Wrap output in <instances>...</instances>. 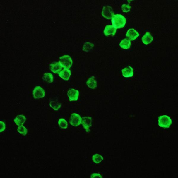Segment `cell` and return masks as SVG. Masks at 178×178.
<instances>
[{
	"label": "cell",
	"mask_w": 178,
	"mask_h": 178,
	"mask_svg": "<svg viewBox=\"0 0 178 178\" xmlns=\"http://www.w3.org/2000/svg\"><path fill=\"white\" fill-rule=\"evenodd\" d=\"M112 23L116 29H121L125 27L126 25V19L121 14H116L112 18Z\"/></svg>",
	"instance_id": "1"
},
{
	"label": "cell",
	"mask_w": 178,
	"mask_h": 178,
	"mask_svg": "<svg viewBox=\"0 0 178 178\" xmlns=\"http://www.w3.org/2000/svg\"><path fill=\"white\" fill-rule=\"evenodd\" d=\"M172 124V120L170 117L163 115L159 117L158 125L162 128H169Z\"/></svg>",
	"instance_id": "2"
},
{
	"label": "cell",
	"mask_w": 178,
	"mask_h": 178,
	"mask_svg": "<svg viewBox=\"0 0 178 178\" xmlns=\"http://www.w3.org/2000/svg\"><path fill=\"white\" fill-rule=\"evenodd\" d=\"M59 63L65 69H69L73 64L71 58L68 55H64L59 58Z\"/></svg>",
	"instance_id": "3"
},
{
	"label": "cell",
	"mask_w": 178,
	"mask_h": 178,
	"mask_svg": "<svg viewBox=\"0 0 178 178\" xmlns=\"http://www.w3.org/2000/svg\"><path fill=\"white\" fill-rule=\"evenodd\" d=\"M82 118L79 114L76 113L72 114L70 118V124L73 127H78L81 124Z\"/></svg>",
	"instance_id": "4"
},
{
	"label": "cell",
	"mask_w": 178,
	"mask_h": 178,
	"mask_svg": "<svg viewBox=\"0 0 178 178\" xmlns=\"http://www.w3.org/2000/svg\"><path fill=\"white\" fill-rule=\"evenodd\" d=\"M114 15V12L111 7L106 6L103 7L102 16H103V18H105L107 20H109L112 18Z\"/></svg>",
	"instance_id": "5"
},
{
	"label": "cell",
	"mask_w": 178,
	"mask_h": 178,
	"mask_svg": "<svg viewBox=\"0 0 178 178\" xmlns=\"http://www.w3.org/2000/svg\"><path fill=\"white\" fill-rule=\"evenodd\" d=\"M33 95L35 99H41L44 97L45 95L44 89L40 86H36L34 89L33 91Z\"/></svg>",
	"instance_id": "6"
},
{
	"label": "cell",
	"mask_w": 178,
	"mask_h": 178,
	"mask_svg": "<svg viewBox=\"0 0 178 178\" xmlns=\"http://www.w3.org/2000/svg\"><path fill=\"white\" fill-rule=\"evenodd\" d=\"M92 120L90 117H84L82 118L81 124L87 132H90V128L92 126Z\"/></svg>",
	"instance_id": "7"
},
{
	"label": "cell",
	"mask_w": 178,
	"mask_h": 178,
	"mask_svg": "<svg viewBox=\"0 0 178 178\" xmlns=\"http://www.w3.org/2000/svg\"><path fill=\"white\" fill-rule=\"evenodd\" d=\"M67 96L70 101H76L78 99L79 91L74 89H70L67 92Z\"/></svg>",
	"instance_id": "8"
},
{
	"label": "cell",
	"mask_w": 178,
	"mask_h": 178,
	"mask_svg": "<svg viewBox=\"0 0 178 178\" xmlns=\"http://www.w3.org/2000/svg\"><path fill=\"white\" fill-rule=\"evenodd\" d=\"M139 36V34L138 33V31H136V30L134 29H130L128 30L126 34V37H128L129 40H136Z\"/></svg>",
	"instance_id": "9"
},
{
	"label": "cell",
	"mask_w": 178,
	"mask_h": 178,
	"mask_svg": "<svg viewBox=\"0 0 178 178\" xmlns=\"http://www.w3.org/2000/svg\"><path fill=\"white\" fill-rule=\"evenodd\" d=\"M122 75L124 78L132 77L134 76V69L131 67L128 66L122 70Z\"/></svg>",
	"instance_id": "10"
},
{
	"label": "cell",
	"mask_w": 178,
	"mask_h": 178,
	"mask_svg": "<svg viewBox=\"0 0 178 178\" xmlns=\"http://www.w3.org/2000/svg\"><path fill=\"white\" fill-rule=\"evenodd\" d=\"M71 72L69 69H64L59 72L58 75L62 79H64L65 81H68L71 76Z\"/></svg>",
	"instance_id": "11"
},
{
	"label": "cell",
	"mask_w": 178,
	"mask_h": 178,
	"mask_svg": "<svg viewBox=\"0 0 178 178\" xmlns=\"http://www.w3.org/2000/svg\"><path fill=\"white\" fill-rule=\"evenodd\" d=\"M49 68L54 73H58L62 69L63 67L59 62H54L50 64Z\"/></svg>",
	"instance_id": "12"
},
{
	"label": "cell",
	"mask_w": 178,
	"mask_h": 178,
	"mask_svg": "<svg viewBox=\"0 0 178 178\" xmlns=\"http://www.w3.org/2000/svg\"><path fill=\"white\" fill-rule=\"evenodd\" d=\"M103 33L105 36L114 35L116 33V29L114 28L112 25H107L105 27Z\"/></svg>",
	"instance_id": "13"
},
{
	"label": "cell",
	"mask_w": 178,
	"mask_h": 178,
	"mask_svg": "<svg viewBox=\"0 0 178 178\" xmlns=\"http://www.w3.org/2000/svg\"><path fill=\"white\" fill-rule=\"evenodd\" d=\"M141 40L144 44L148 45L153 41V36L150 33L148 32L143 36Z\"/></svg>",
	"instance_id": "14"
},
{
	"label": "cell",
	"mask_w": 178,
	"mask_h": 178,
	"mask_svg": "<svg viewBox=\"0 0 178 178\" xmlns=\"http://www.w3.org/2000/svg\"><path fill=\"white\" fill-rule=\"evenodd\" d=\"M25 121H26L25 117L22 114L18 115L14 119V122L16 125L18 126L23 125L25 123Z\"/></svg>",
	"instance_id": "15"
},
{
	"label": "cell",
	"mask_w": 178,
	"mask_h": 178,
	"mask_svg": "<svg viewBox=\"0 0 178 178\" xmlns=\"http://www.w3.org/2000/svg\"><path fill=\"white\" fill-rule=\"evenodd\" d=\"M88 87L91 89H95L97 87V83L95 77L92 76L88 79L86 82Z\"/></svg>",
	"instance_id": "16"
},
{
	"label": "cell",
	"mask_w": 178,
	"mask_h": 178,
	"mask_svg": "<svg viewBox=\"0 0 178 178\" xmlns=\"http://www.w3.org/2000/svg\"><path fill=\"white\" fill-rule=\"evenodd\" d=\"M131 43L129 39H124L120 43V47L124 49H128L131 47Z\"/></svg>",
	"instance_id": "17"
},
{
	"label": "cell",
	"mask_w": 178,
	"mask_h": 178,
	"mask_svg": "<svg viewBox=\"0 0 178 178\" xmlns=\"http://www.w3.org/2000/svg\"><path fill=\"white\" fill-rule=\"evenodd\" d=\"M92 159L96 164H99L103 160V157L99 154H95L92 156Z\"/></svg>",
	"instance_id": "18"
},
{
	"label": "cell",
	"mask_w": 178,
	"mask_h": 178,
	"mask_svg": "<svg viewBox=\"0 0 178 178\" xmlns=\"http://www.w3.org/2000/svg\"><path fill=\"white\" fill-rule=\"evenodd\" d=\"M42 78L44 81L49 83H52L54 81V76L52 74L50 73H45L42 76Z\"/></svg>",
	"instance_id": "19"
},
{
	"label": "cell",
	"mask_w": 178,
	"mask_h": 178,
	"mask_svg": "<svg viewBox=\"0 0 178 178\" xmlns=\"http://www.w3.org/2000/svg\"><path fill=\"white\" fill-rule=\"evenodd\" d=\"M49 105L54 110H56V111L58 110L61 107V104H60V103L58 102V101L54 100L50 101L49 103Z\"/></svg>",
	"instance_id": "20"
},
{
	"label": "cell",
	"mask_w": 178,
	"mask_h": 178,
	"mask_svg": "<svg viewBox=\"0 0 178 178\" xmlns=\"http://www.w3.org/2000/svg\"><path fill=\"white\" fill-rule=\"evenodd\" d=\"M58 125L60 128L62 129H66L68 127V123L63 118H61L59 120Z\"/></svg>",
	"instance_id": "21"
},
{
	"label": "cell",
	"mask_w": 178,
	"mask_h": 178,
	"mask_svg": "<svg viewBox=\"0 0 178 178\" xmlns=\"http://www.w3.org/2000/svg\"><path fill=\"white\" fill-rule=\"evenodd\" d=\"M94 47V44L90 42H86L83 45V50L84 52H88L92 49Z\"/></svg>",
	"instance_id": "22"
},
{
	"label": "cell",
	"mask_w": 178,
	"mask_h": 178,
	"mask_svg": "<svg viewBox=\"0 0 178 178\" xmlns=\"http://www.w3.org/2000/svg\"><path fill=\"white\" fill-rule=\"evenodd\" d=\"M18 132L20 134H21V135L25 136L27 134L28 130L25 126L21 125V126H19L18 127Z\"/></svg>",
	"instance_id": "23"
},
{
	"label": "cell",
	"mask_w": 178,
	"mask_h": 178,
	"mask_svg": "<svg viewBox=\"0 0 178 178\" xmlns=\"http://www.w3.org/2000/svg\"><path fill=\"white\" fill-rule=\"evenodd\" d=\"M121 8H122V11L125 13H127L131 10V6L128 4H123Z\"/></svg>",
	"instance_id": "24"
},
{
	"label": "cell",
	"mask_w": 178,
	"mask_h": 178,
	"mask_svg": "<svg viewBox=\"0 0 178 178\" xmlns=\"http://www.w3.org/2000/svg\"><path fill=\"white\" fill-rule=\"evenodd\" d=\"M0 125H1V127H0V132H2L3 131H5V130L6 129V125L5 124V123L3 121L0 122Z\"/></svg>",
	"instance_id": "25"
},
{
	"label": "cell",
	"mask_w": 178,
	"mask_h": 178,
	"mask_svg": "<svg viewBox=\"0 0 178 178\" xmlns=\"http://www.w3.org/2000/svg\"><path fill=\"white\" fill-rule=\"evenodd\" d=\"M91 178H103V177L98 173H93L91 175Z\"/></svg>",
	"instance_id": "26"
}]
</instances>
